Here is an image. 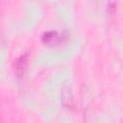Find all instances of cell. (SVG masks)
<instances>
[{"mask_svg":"<svg viewBox=\"0 0 123 123\" xmlns=\"http://www.w3.org/2000/svg\"><path fill=\"white\" fill-rule=\"evenodd\" d=\"M28 66V54L21 55L14 62V70L18 76H22Z\"/></svg>","mask_w":123,"mask_h":123,"instance_id":"7a4b0ae2","label":"cell"},{"mask_svg":"<svg viewBox=\"0 0 123 123\" xmlns=\"http://www.w3.org/2000/svg\"><path fill=\"white\" fill-rule=\"evenodd\" d=\"M64 37L57 31H49L42 35V42L49 46H56L62 42Z\"/></svg>","mask_w":123,"mask_h":123,"instance_id":"6da1fadb","label":"cell"},{"mask_svg":"<svg viewBox=\"0 0 123 123\" xmlns=\"http://www.w3.org/2000/svg\"><path fill=\"white\" fill-rule=\"evenodd\" d=\"M62 102H63V105L65 104V102H67V104L65 105V107H69L70 109L73 108V98H72V94L71 92L69 91V88H66V91L65 89L62 90Z\"/></svg>","mask_w":123,"mask_h":123,"instance_id":"3957f363","label":"cell"},{"mask_svg":"<svg viewBox=\"0 0 123 123\" xmlns=\"http://www.w3.org/2000/svg\"><path fill=\"white\" fill-rule=\"evenodd\" d=\"M107 11L109 14H114L116 11V0H108L107 2Z\"/></svg>","mask_w":123,"mask_h":123,"instance_id":"277c9868","label":"cell"}]
</instances>
